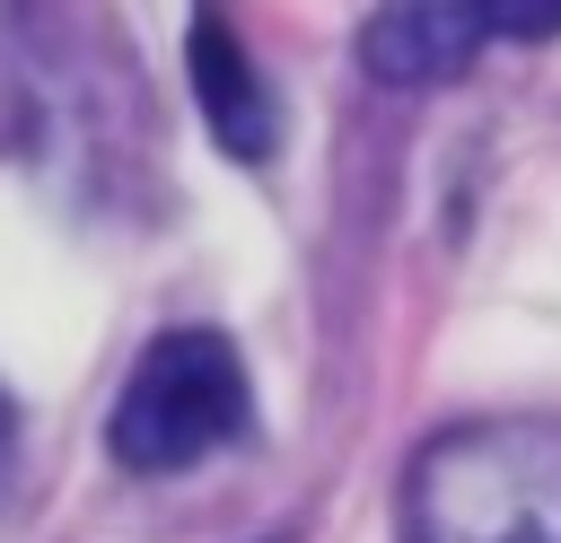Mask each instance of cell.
Here are the masks:
<instances>
[{
  "mask_svg": "<svg viewBox=\"0 0 561 543\" xmlns=\"http://www.w3.org/2000/svg\"><path fill=\"white\" fill-rule=\"evenodd\" d=\"M403 543H561V420L438 429L403 473Z\"/></svg>",
  "mask_w": 561,
  "mask_h": 543,
  "instance_id": "obj_1",
  "label": "cell"
},
{
  "mask_svg": "<svg viewBox=\"0 0 561 543\" xmlns=\"http://www.w3.org/2000/svg\"><path fill=\"white\" fill-rule=\"evenodd\" d=\"M245 420H254V385H245L237 342L210 324H175L131 359V377L105 412V447L123 473H184V464L237 447Z\"/></svg>",
  "mask_w": 561,
  "mask_h": 543,
  "instance_id": "obj_2",
  "label": "cell"
},
{
  "mask_svg": "<svg viewBox=\"0 0 561 543\" xmlns=\"http://www.w3.org/2000/svg\"><path fill=\"white\" fill-rule=\"evenodd\" d=\"M184 70H193V96H202V123H210V140L228 149V158H272V140H280V105H272V88H263V70H254V53L237 44V26H228V9L219 0H202L193 9V35H184Z\"/></svg>",
  "mask_w": 561,
  "mask_h": 543,
  "instance_id": "obj_3",
  "label": "cell"
},
{
  "mask_svg": "<svg viewBox=\"0 0 561 543\" xmlns=\"http://www.w3.org/2000/svg\"><path fill=\"white\" fill-rule=\"evenodd\" d=\"M482 0H377V18L359 26V61L386 88H438L482 53Z\"/></svg>",
  "mask_w": 561,
  "mask_h": 543,
  "instance_id": "obj_4",
  "label": "cell"
},
{
  "mask_svg": "<svg viewBox=\"0 0 561 543\" xmlns=\"http://www.w3.org/2000/svg\"><path fill=\"white\" fill-rule=\"evenodd\" d=\"M491 35H561V0H482Z\"/></svg>",
  "mask_w": 561,
  "mask_h": 543,
  "instance_id": "obj_5",
  "label": "cell"
}]
</instances>
